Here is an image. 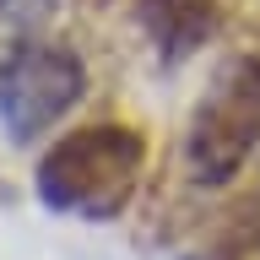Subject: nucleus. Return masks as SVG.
Returning a JSON list of instances; mask_svg holds the SVG:
<instances>
[{
	"mask_svg": "<svg viewBox=\"0 0 260 260\" xmlns=\"http://www.w3.org/2000/svg\"><path fill=\"white\" fill-rule=\"evenodd\" d=\"M146 174V136L125 119L65 130L32 168V190L54 217L76 222H114L136 201V184Z\"/></svg>",
	"mask_w": 260,
	"mask_h": 260,
	"instance_id": "f257e3e1",
	"label": "nucleus"
},
{
	"mask_svg": "<svg viewBox=\"0 0 260 260\" xmlns=\"http://www.w3.org/2000/svg\"><path fill=\"white\" fill-rule=\"evenodd\" d=\"M260 146V54H233L217 65V76L190 109L179 162L190 184L222 190L244 174V162Z\"/></svg>",
	"mask_w": 260,
	"mask_h": 260,
	"instance_id": "f03ea898",
	"label": "nucleus"
},
{
	"mask_svg": "<svg viewBox=\"0 0 260 260\" xmlns=\"http://www.w3.org/2000/svg\"><path fill=\"white\" fill-rule=\"evenodd\" d=\"M87 98V65L60 38H16L0 54V130L16 146L38 141Z\"/></svg>",
	"mask_w": 260,
	"mask_h": 260,
	"instance_id": "7ed1b4c3",
	"label": "nucleus"
},
{
	"mask_svg": "<svg viewBox=\"0 0 260 260\" xmlns=\"http://www.w3.org/2000/svg\"><path fill=\"white\" fill-rule=\"evenodd\" d=\"M217 0H136V27L152 44L162 71H179L195 60L217 32Z\"/></svg>",
	"mask_w": 260,
	"mask_h": 260,
	"instance_id": "20e7f679",
	"label": "nucleus"
},
{
	"mask_svg": "<svg viewBox=\"0 0 260 260\" xmlns=\"http://www.w3.org/2000/svg\"><path fill=\"white\" fill-rule=\"evenodd\" d=\"M54 11H60V0H0V16L6 22H22V27H38Z\"/></svg>",
	"mask_w": 260,
	"mask_h": 260,
	"instance_id": "39448f33",
	"label": "nucleus"
}]
</instances>
